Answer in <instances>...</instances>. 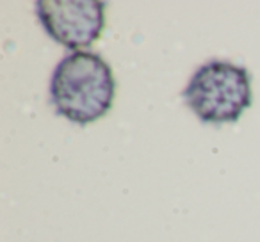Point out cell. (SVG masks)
I'll return each instance as SVG.
<instances>
[{
	"label": "cell",
	"instance_id": "1",
	"mask_svg": "<svg viewBox=\"0 0 260 242\" xmlns=\"http://www.w3.org/2000/svg\"><path fill=\"white\" fill-rule=\"evenodd\" d=\"M116 80L107 61L94 52H72L55 66L50 98L55 111L68 121L89 125L111 111Z\"/></svg>",
	"mask_w": 260,
	"mask_h": 242
},
{
	"label": "cell",
	"instance_id": "3",
	"mask_svg": "<svg viewBox=\"0 0 260 242\" xmlns=\"http://www.w3.org/2000/svg\"><path fill=\"white\" fill-rule=\"evenodd\" d=\"M36 15L47 34L66 48L79 52L102 36L105 2L98 0H40Z\"/></svg>",
	"mask_w": 260,
	"mask_h": 242
},
{
	"label": "cell",
	"instance_id": "2",
	"mask_svg": "<svg viewBox=\"0 0 260 242\" xmlns=\"http://www.w3.org/2000/svg\"><path fill=\"white\" fill-rule=\"evenodd\" d=\"M182 96L203 123H235L251 105V77L234 62L209 61L192 73Z\"/></svg>",
	"mask_w": 260,
	"mask_h": 242
}]
</instances>
